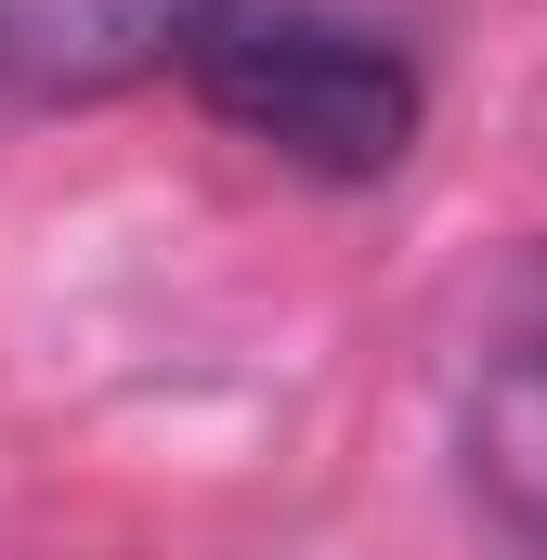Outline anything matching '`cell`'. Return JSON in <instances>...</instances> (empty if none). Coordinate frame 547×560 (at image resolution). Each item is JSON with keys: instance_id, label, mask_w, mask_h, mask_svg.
Listing matches in <instances>:
<instances>
[{"instance_id": "cell-1", "label": "cell", "mask_w": 547, "mask_h": 560, "mask_svg": "<svg viewBox=\"0 0 547 560\" xmlns=\"http://www.w3.org/2000/svg\"><path fill=\"white\" fill-rule=\"evenodd\" d=\"M196 92H209L222 131H248L261 156L313 170V183H379V170H405L417 105H430L405 52H392L379 26L326 13V0H235L222 39L196 52Z\"/></svg>"}, {"instance_id": "cell-2", "label": "cell", "mask_w": 547, "mask_h": 560, "mask_svg": "<svg viewBox=\"0 0 547 560\" xmlns=\"http://www.w3.org/2000/svg\"><path fill=\"white\" fill-rule=\"evenodd\" d=\"M235 0H0V92L13 105H105L143 79H196Z\"/></svg>"}, {"instance_id": "cell-3", "label": "cell", "mask_w": 547, "mask_h": 560, "mask_svg": "<svg viewBox=\"0 0 547 560\" xmlns=\"http://www.w3.org/2000/svg\"><path fill=\"white\" fill-rule=\"evenodd\" d=\"M456 456H469V495L522 548H547V248L482 300V339L456 378Z\"/></svg>"}]
</instances>
